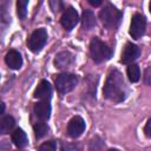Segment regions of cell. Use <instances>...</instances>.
<instances>
[{"mask_svg":"<svg viewBox=\"0 0 151 151\" xmlns=\"http://www.w3.org/2000/svg\"><path fill=\"white\" fill-rule=\"evenodd\" d=\"M103 93L106 99L114 103L125 100L127 96V87L122 73L118 70H112L109 73L103 88Z\"/></svg>","mask_w":151,"mask_h":151,"instance_id":"1","label":"cell"},{"mask_svg":"<svg viewBox=\"0 0 151 151\" xmlns=\"http://www.w3.org/2000/svg\"><path fill=\"white\" fill-rule=\"evenodd\" d=\"M90 53L94 63H103L112 57V50L98 38H93L90 44Z\"/></svg>","mask_w":151,"mask_h":151,"instance_id":"2","label":"cell"},{"mask_svg":"<svg viewBox=\"0 0 151 151\" xmlns=\"http://www.w3.org/2000/svg\"><path fill=\"white\" fill-rule=\"evenodd\" d=\"M122 12L119 9H117L116 7H113L112 5H107L105 6L100 13H99V18L103 22V25L109 28V29H114L118 27V25L120 24L122 20Z\"/></svg>","mask_w":151,"mask_h":151,"instance_id":"3","label":"cell"},{"mask_svg":"<svg viewBox=\"0 0 151 151\" xmlns=\"http://www.w3.org/2000/svg\"><path fill=\"white\" fill-rule=\"evenodd\" d=\"M78 77L76 74L72 73H61L58 74L54 84H55V88L60 94H66L68 92H71L77 85H78Z\"/></svg>","mask_w":151,"mask_h":151,"instance_id":"4","label":"cell"},{"mask_svg":"<svg viewBox=\"0 0 151 151\" xmlns=\"http://www.w3.org/2000/svg\"><path fill=\"white\" fill-rule=\"evenodd\" d=\"M46 41H47V32H46V29L45 28H38L28 38L27 46L32 52L38 53L45 46Z\"/></svg>","mask_w":151,"mask_h":151,"instance_id":"5","label":"cell"},{"mask_svg":"<svg viewBox=\"0 0 151 151\" xmlns=\"http://www.w3.org/2000/svg\"><path fill=\"white\" fill-rule=\"evenodd\" d=\"M145 28H146V20L144 18V15L136 13L132 17L131 20V25H130V35L133 39H139L144 33H145Z\"/></svg>","mask_w":151,"mask_h":151,"instance_id":"6","label":"cell"},{"mask_svg":"<svg viewBox=\"0 0 151 151\" xmlns=\"http://www.w3.org/2000/svg\"><path fill=\"white\" fill-rule=\"evenodd\" d=\"M78 21H79V15H78V12L73 7H68L67 9H65L60 19V22L66 31H71L72 28H74Z\"/></svg>","mask_w":151,"mask_h":151,"instance_id":"7","label":"cell"},{"mask_svg":"<svg viewBox=\"0 0 151 151\" xmlns=\"http://www.w3.org/2000/svg\"><path fill=\"white\" fill-rule=\"evenodd\" d=\"M84 131H85V120L81 117L76 116L68 122V124H67V133H68L70 137L78 138L79 136L83 134Z\"/></svg>","mask_w":151,"mask_h":151,"instance_id":"8","label":"cell"},{"mask_svg":"<svg viewBox=\"0 0 151 151\" xmlns=\"http://www.w3.org/2000/svg\"><path fill=\"white\" fill-rule=\"evenodd\" d=\"M140 54V50L137 45L132 42H126L123 52H122V58L120 61L124 64H132L136 59H138Z\"/></svg>","mask_w":151,"mask_h":151,"instance_id":"9","label":"cell"},{"mask_svg":"<svg viewBox=\"0 0 151 151\" xmlns=\"http://www.w3.org/2000/svg\"><path fill=\"white\" fill-rule=\"evenodd\" d=\"M74 61V57L72 53L67 51L59 52L54 58V66L59 70H66L68 68Z\"/></svg>","mask_w":151,"mask_h":151,"instance_id":"10","label":"cell"},{"mask_svg":"<svg viewBox=\"0 0 151 151\" xmlns=\"http://www.w3.org/2000/svg\"><path fill=\"white\" fill-rule=\"evenodd\" d=\"M52 97V86L47 80H41L34 91V98L40 100H50Z\"/></svg>","mask_w":151,"mask_h":151,"instance_id":"11","label":"cell"},{"mask_svg":"<svg viewBox=\"0 0 151 151\" xmlns=\"http://www.w3.org/2000/svg\"><path fill=\"white\" fill-rule=\"evenodd\" d=\"M34 113L40 119L46 122L51 116V105L50 100H40L34 105Z\"/></svg>","mask_w":151,"mask_h":151,"instance_id":"12","label":"cell"},{"mask_svg":"<svg viewBox=\"0 0 151 151\" xmlns=\"http://www.w3.org/2000/svg\"><path fill=\"white\" fill-rule=\"evenodd\" d=\"M5 61L7 66L12 70H19L22 65V58L21 54L15 50H9L5 57Z\"/></svg>","mask_w":151,"mask_h":151,"instance_id":"13","label":"cell"},{"mask_svg":"<svg viewBox=\"0 0 151 151\" xmlns=\"http://www.w3.org/2000/svg\"><path fill=\"white\" fill-rule=\"evenodd\" d=\"M12 142H13V144H14L17 147H19V149L25 147V146L27 145L28 140H27V136H26V133L24 132V130H21V129H15V130L12 132Z\"/></svg>","mask_w":151,"mask_h":151,"instance_id":"14","label":"cell"},{"mask_svg":"<svg viewBox=\"0 0 151 151\" xmlns=\"http://www.w3.org/2000/svg\"><path fill=\"white\" fill-rule=\"evenodd\" d=\"M81 22H83V28L84 29H92L96 26V17H94V14L91 11L85 9L83 12Z\"/></svg>","mask_w":151,"mask_h":151,"instance_id":"15","label":"cell"},{"mask_svg":"<svg viewBox=\"0 0 151 151\" xmlns=\"http://www.w3.org/2000/svg\"><path fill=\"white\" fill-rule=\"evenodd\" d=\"M14 124H15V120L12 116H4L0 120V132L2 134L8 133L13 129Z\"/></svg>","mask_w":151,"mask_h":151,"instance_id":"16","label":"cell"},{"mask_svg":"<svg viewBox=\"0 0 151 151\" xmlns=\"http://www.w3.org/2000/svg\"><path fill=\"white\" fill-rule=\"evenodd\" d=\"M126 73H127V78L131 83H137L140 78V70H139L138 65H136V64H129Z\"/></svg>","mask_w":151,"mask_h":151,"instance_id":"17","label":"cell"},{"mask_svg":"<svg viewBox=\"0 0 151 151\" xmlns=\"http://www.w3.org/2000/svg\"><path fill=\"white\" fill-rule=\"evenodd\" d=\"M33 131H34V136L37 139L42 138L44 136H46L47 131H48V126L46 125V123L44 120H40L39 123H35L33 125Z\"/></svg>","mask_w":151,"mask_h":151,"instance_id":"18","label":"cell"},{"mask_svg":"<svg viewBox=\"0 0 151 151\" xmlns=\"http://www.w3.org/2000/svg\"><path fill=\"white\" fill-rule=\"evenodd\" d=\"M28 0H17V13L20 19H24L27 14Z\"/></svg>","mask_w":151,"mask_h":151,"instance_id":"19","label":"cell"},{"mask_svg":"<svg viewBox=\"0 0 151 151\" xmlns=\"http://www.w3.org/2000/svg\"><path fill=\"white\" fill-rule=\"evenodd\" d=\"M57 147H58V145H57L55 140H50V142L41 144L38 147V150H40V151H54V150H57Z\"/></svg>","mask_w":151,"mask_h":151,"instance_id":"20","label":"cell"},{"mask_svg":"<svg viewBox=\"0 0 151 151\" xmlns=\"http://www.w3.org/2000/svg\"><path fill=\"white\" fill-rule=\"evenodd\" d=\"M50 7L53 13H59L64 8L63 0H50Z\"/></svg>","mask_w":151,"mask_h":151,"instance_id":"21","label":"cell"},{"mask_svg":"<svg viewBox=\"0 0 151 151\" xmlns=\"http://www.w3.org/2000/svg\"><path fill=\"white\" fill-rule=\"evenodd\" d=\"M144 81H145V84H147V85L151 86V65L145 70V73H144Z\"/></svg>","mask_w":151,"mask_h":151,"instance_id":"22","label":"cell"},{"mask_svg":"<svg viewBox=\"0 0 151 151\" xmlns=\"http://www.w3.org/2000/svg\"><path fill=\"white\" fill-rule=\"evenodd\" d=\"M144 133H145L146 137L151 138V118L146 122V124H145V126H144Z\"/></svg>","mask_w":151,"mask_h":151,"instance_id":"23","label":"cell"},{"mask_svg":"<svg viewBox=\"0 0 151 151\" xmlns=\"http://www.w3.org/2000/svg\"><path fill=\"white\" fill-rule=\"evenodd\" d=\"M87 1H88L90 5H92V6H94V7H98V6H100V5L103 4L104 0H87Z\"/></svg>","mask_w":151,"mask_h":151,"instance_id":"24","label":"cell"},{"mask_svg":"<svg viewBox=\"0 0 151 151\" xmlns=\"http://www.w3.org/2000/svg\"><path fill=\"white\" fill-rule=\"evenodd\" d=\"M1 107H2V109H1V113H4V112H5V104H4V103H1Z\"/></svg>","mask_w":151,"mask_h":151,"instance_id":"25","label":"cell"},{"mask_svg":"<svg viewBox=\"0 0 151 151\" xmlns=\"http://www.w3.org/2000/svg\"><path fill=\"white\" fill-rule=\"evenodd\" d=\"M150 12H151V1H150Z\"/></svg>","mask_w":151,"mask_h":151,"instance_id":"26","label":"cell"}]
</instances>
